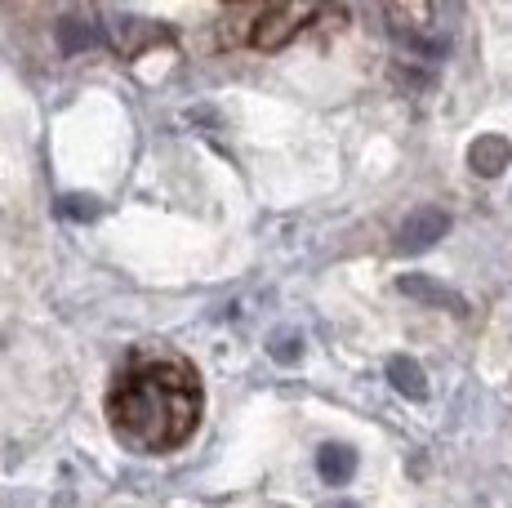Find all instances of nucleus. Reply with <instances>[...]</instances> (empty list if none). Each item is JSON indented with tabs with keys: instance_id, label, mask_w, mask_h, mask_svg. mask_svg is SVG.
Returning <instances> with one entry per match:
<instances>
[{
	"instance_id": "1",
	"label": "nucleus",
	"mask_w": 512,
	"mask_h": 508,
	"mask_svg": "<svg viewBox=\"0 0 512 508\" xmlns=\"http://www.w3.org/2000/svg\"><path fill=\"white\" fill-rule=\"evenodd\" d=\"M107 419L130 451H174L201 419V393L179 361H139L116 379Z\"/></svg>"
},
{
	"instance_id": "2",
	"label": "nucleus",
	"mask_w": 512,
	"mask_h": 508,
	"mask_svg": "<svg viewBox=\"0 0 512 508\" xmlns=\"http://www.w3.org/2000/svg\"><path fill=\"white\" fill-rule=\"evenodd\" d=\"M312 9L308 5H277V9H259L254 14V27H250V41L259 45V50H277V45L294 41V36L303 32V27L312 23Z\"/></svg>"
},
{
	"instance_id": "3",
	"label": "nucleus",
	"mask_w": 512,
	"mask_h": 508,
	"mask_svg": "<svg viewBox=\"0 0 512 508\" xmlns=\"http://www.w3.org/2000/svg\"><path fill=\"white\" fill-rule=\"evenodd\" d=\"M446 232H450V214L437 210V205H423V210L406 214V223H401L397 237H392V250L397 254H419V250L437 246Z\"/></svg>"
},
{
	"instance_id": "4",
	"label": "nucleus",
	"mask_w": 512,
	"mask_h": 508,
	"mask_svg": "<svg viewBox=\"0 0 512 508\" xmlns=\"http://www.w3.org/2000/svg\"><path fill=\"white\" fill-rule=\"evenodd\" d=\"M397 286L406 299H419V304H428V308H446V312H459V317L468 312L464 295H455L450 286H441V281H432V277H419V272H406Z\"/></svg>"
},
{
	"instance_id": "5",
	"label": "nucleus",
	"mask_w": 512,
	"mask_h": 508,
	"mask_svg": "<svg viewBox=\"0 0 512 508\" xmlns=\"http://www.w3.org/2000/svg\"><path fill=\"white\" fill-rule=\"evenodd\" d=\"M508 161H512V143L504 139V134H481V139H472V148H468L472 174H481V179H499V174L508 170Z\"/></svg>"
},
{
	"instance_id": "6",
	"label": "nucleus",
	"mask_w": 512,
	"mask_h": 508,
	"mask_svg": "<svg viewBox=\"0 0 512 508\" xmlns=\"http://www.w3.org/2000/svg\"><path fill=\"white\" fill-rule=\"evenodd\" d=\"M317 473L326 486H348L357 473V451L348 442H326L317 446Z\"/></svg>"
},
{
	"instance_id": "7",
	"label": "nucleus",
	"mask_w": 512,
	"mask_h": 508,
	"mask_svg": "<svg viewBox=\"0 0 512 508\" xmlns=\"http://www.w3.org/2000/svg\"><path fill=\"white\" fill-rule=\"evenodd\" d=\"M388 379L401 397H410V402H423V397H428V375H423V366L415 357H401V353L388 357Z\"/></svg>"
},
{
	"instance_id": "8",
	"label": "nucleus",
	"mask_w": 512,
	"mask_h": 508,
	"mask_svg": "<svg viewBox=\"0 0 512 508\" xmlns=\"http://www.w3.org/2000/svg\"><path fill=\"white\" fill-rule=\"evenodd\" d=\"M63 219H76V223H90V219H98L103 214V205H98L94 197H58V205H54Z\"/></svg>"
},
{
	"instance_id": "9",
	"label": "nucleus",
	"mask_w": 512,
	"mask_h": 508,
	"mask_svg": "<svg viewBox=\"0 0 512 508\" xmlns=\"http://www.w3.org/2000/svg\"><path fill=\"white\" fill-rule=\"evenodd\" d=\"M58 41H63V50H81V45L90 41V27H81L76 18H67V23H58Z\"/></svg>"
},
{
	"instance_id": "10",
	"label": "nucleus",
	"mask_w": 512,
	"mask_h": 508,
	"mask_svg": "<svg viewBox=\"0 0 512 508\" xmlns=\"http://www.w3.org/2000/svg\"><path fill=\"white\" fill-rule=\"evenodd\" d=\"M272 353H281V361L299 357V339H272Z\"/></svg>"
},
{
	"instance_id": "11",
	"label": "nucleus",
	"mask_w": 512,
	"mask_h": 508,
	"mask_svg": "<svg viewBox=\"0 0 512 508\" xmlns=\"http://www.w3.org/2000/svg\"><path fill=\"white\" fill-rule=\"evenodd\" d=\"M339 508H352V504H339Z\"/></svg>"
}]
</instances>
